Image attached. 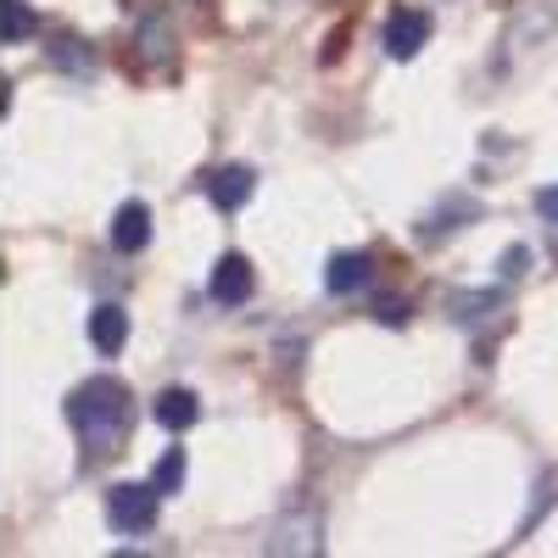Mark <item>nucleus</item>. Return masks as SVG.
<instances>
[{"label":"nucleus","mask_w":558,"mask_h":558,"mask_svg":"<svg viewBox=\"0 0 558 558\" xmlns=\"http://www.w3.org/2000/svg\"><path fill=\"white\" fill-rule=\"evenodd\" d=\"M68 418H73V430L84 436V447H112L123 430H129V391L118 380H84L73 397H68Z\"/></svg>","instance_id":"obj_1"},{"label":"nucleus","mask_w":558,"mask_h":558,"mask_svg":"<svg viewBox=\"0 0 558 558\" xmlns=\"http://www.w3.org/2000/svg\"><path fill=\"white\" fill-rule=\"evenodd\" d=\"M157 502H162L157 486H134V481H123V486H112V497H107V514H112V525H118L123 536H140V531H151V525H157Z\"/></svg>","instance_id":"obj_2"},{"label":"nucleus","mask_w":558,"mask_h":558,"mask_svg":"<svg viewBox=\"0 0 558 558\" xmlns=\"http://www.w3.org/2000/svg\"><path fill=\"white\" fill-rule=\"evenodd\" d=\"M207 291H213V302H223V307H241V302L257 291V274H252L246 257H218V268H213V279H207Z\"/></svg>","instance_id":"obj_3"},{"label":"nucleus","mask_w":558,"mask_h":558,"mask_svg":"<svg viewBox=\"0 0 558 558\" xmlns=\"http://www.w3.org/2000/svg\"><path fill=\"white\" fill-rule=\"evenodd\" d=\"M430 39V17L425 12H391L386 17V51L397 57V62H408V57H418V45Z\"/></svg>","instance_id":"obj_4"},{"label":"nucleus","mask_w":558,"mask_h":558,"mask_svg":"<svg viewBox=\"0 0 558 558\" xmlns=\"http://www.w3.org/2000/svg\"><path fill=\"white\" fill-rule=\"evenodd\" d=\"M146 241H151V213L140 202H123L112 213V246L118 252H146Z\"/></svg>","instance_id":"obj_5"},{"label":"nucleus","mask_w":558,"mask_h":558,"mask_svg":"<svg viewBox=\"0 0 558 558\" xmlns=\"http://www.w3.org/2000/svg\"><path fill=\"white\" fill-rule=\"evenodd\" d=\"M151 413H157V425H162V430H191V425H196V413H202V402L184 391V386H173V391H157Z\"/></svg>","instance_id":"obj_6"},{"label":"nucleus","mask_w":558,"mask_h":558,"mask_svg":"<svg viewBox=\"0 0 558 558\" xmlns=\"http://www.w3.org/2000/svg\"><path fill=\"white\" fill-rule=\"evenodd\" d=\"M89 341H96V352H123V341H129V313L123 307H96V313H89Z\"/></svg>","instance_id":"obj_7"},{"label":"nucleus","mask_w":558,"mask_h":558,"mask_svg":"<svg viewBox=\"0 0 558 558\" xmlns=\"http://www.w3.org/2000/svg\"><path fill=\"white\" fill-rule=\"evenodd\" d=\"M207 196H213V207H223V213L246 207V196H252V168H218V173L207 179Z\"/></svg>","instance_id":"obj_8"},{"label":"nucleus","mask_w":558,"mask_h":558,"mask_svg":"<svg viewBox=\"0 0 558 558\" xmlns=\"http://www.w3.org/2000/svg\"><path fill=\"white\" fill-rule=\"evenodd\" d=\"M324 286H330L336 296H352V291H363V286H368V257H357V252H341V257H330V268H324Z\"/></svg>","instance_id":"obj_9"},{"label":"nucleus","mask_w":558,"mask_h":558,"mask_svg":"<svg viewBox=\"0 0 558 558\" xmlns=\"http://www.w3.org/2000/svg\"><path fill=\"white\" fill-rule=\"evenodd\" d=\"M179 481H184V452H168L162 463H157V475H151V486L168 497V492H179Z\"/></svg>","instance_id":"obj_10"},{"label":"nucleus","mask_w":558,"mask_h":558,"mask_svg":"<svg viewBox=\"0 0 558 558\" xmlns=\"http://www.w3.org/2000/svg\"><path fill=\"white\" fill-rule=\"evenodd\" d=\"M28 28H34L28 7H23V0H7V39H17V34H28Z\"/></svg>","instance_id":"obj_11"},{"label":"nucleus","mask_w":558,"mask_h":558,"mask_svg":"<svg viewBox=\"0 0 558 558\" xmlns=\"http://www.w3.org/2000/svg\"><path fill=\"white\" fill-rule=\"evenodd\" d=\"M525 263H531V252H525V246L502 252V274H508V279H514V274H525Z\"/></svg>","instance_id":"obj_12"},{"label":"nucleus","mask_w":558,"mask_h":558,"mask_svg":"<svg viewBox=\"0 0 558 558\" xmlns=\"http://www.w3.org/2000/svg\"><path fill=\"white\" fill-rule=\"evenodd\" d=\"M536 213H542L547 223H558V191H536Z\"/></svg>","instance_id":"obj_13"},{"label":"nucleus","mask_w":558,"mask_h":558,"mask_svg":"<svg viewBox=\"0 0 558 558\" xmlns=\"http://www.w3.org/2000/svg\"><path fill=\"white\" fill-rule=\"evenodd\" d=\"M375 318H386V324H402V318H408V307H402V302H386V307H375Z\"/></svg>","instance_id":"obj_14"}]
</instances>
